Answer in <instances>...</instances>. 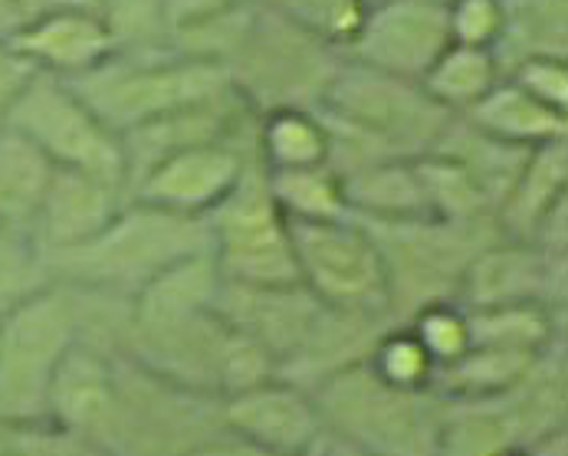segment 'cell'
Wrapping results in <instances>:
<instances>
[{
	"label": "cell",
	"instance_id": "d4e9b609",
	"mask_svg": "<svg viewBox=\"0 0 568 456\" xmlns=\"http://www.w3.org/2000/svg\"><path fill=\"white\" fill-rule=\"evenodd\" d=\"M410 335L424 345V352L430 355V362L437 368L457 362L467 348H470V322H467V308L460 303H430L417 308L405 322Z\"/></svg>",
	"mask_w": 568,
	"mask_h": 456
},
{
	"label": "cell",
	"instance_id": "5b68a950",
	"mask_svg": "<svg viewBox=\"0 0 568 456\" xmlns=\"http://www.w3.org/2000/svg\"><path fill=\"white\" fill-rule=\"evenodd\" d=\"M211 260L224 283L273 290L300 283L290 221L280 211L266 168L253 158L231 194L207 214Z\"/></svg>",
	"mask_w": 568,
	"mask_h": 456
},
{
	"label": "cell",
	"instance_id": "d6a6232c",
	"mask_svg": "<svg viewBox=\"0 0 568 456\" xmlns=\"http://www.w3.org/2000/svg\"><path fill=\"white\" fill-rule=\"evenodd\" d=\"M99 3H102V0H37V10L63 7V10H89V13H99ZM37 10H33V13H37Z\"/></svg>",
	"mask_w": 568,
	"mask_h": 456
},
{
	"label": "cell",
	"instance_id": "52a82bcc",
	"mask_svg": "<svg viewBox=\"0 0 568 456\" xmlns=\"http://www.w3.org/2000/svg\"><path fill=\"white\" fill-rule=\"evenodd\" d=\"M7 129L43 154L50 168L89 171L119 188L129 181L122 139L82 102L67 79L37 70L13 102Z\"/></svg>",
	"mask_w": 568,
	"mask_h": 456
},
{
	"label": "cell",
	"instance_id": "8992f818",
	"mask_svg": "<svg viewBox=\"0 0 568 456\" xmlns=\"http://www.w3.org/2000/svg\"><path fill=\"white\" fill-rule=\"evenodd\" d=\"M300 286L335 312L395 322L388 266L375 236L358 217L290 221Z\"/></svg>",
	"mask_w": 568,
	"mask_h": 456
},
{
	"label": "cell",
	"instance_id": "f546056e",
	"mask_svg": "<svg viewBox=\"0 0 568 456\" xmlns=\"http://www.w3.org/2000/svg\"><path fill=\"white\" fill-rule=\"evenodd\" d=\"M33 77H37V67L23 53H17L10 40H0V132L7 129V115L13 102L20 99V92Z\"/></svg>",
	"mask_w": 568,
	"mask_h": 456
},
{
	"label": "cell",
	"instance_id": "d590c367",
	"mask_svg": "<svg viewBox=\"0 0 568 456\" xmlns=\"http://www.w3.org/2000/svg\"><path fill=\"white\" fill-rule=\"evenodd\" d=\"M323 447H325V444H320V447H316V450H313L310 456H323Z\"/></svg>",
	"mask_w": 568,
	"mask_h": 456
},
{
	"label": "cell",
	"instance_id": "8d00e7d4",
	"mask_svg": "<svg viewBox=\"0 0 568 456\" xmlns=\"http://www.w3.org/2000/svg\"><path fill=\"white\" fill-rule=\"evenodd\" d=\"M444 3H447V0H444Z\"/></svg>",
	"mask_w": 568,
	"mask_h": 456
},
{
	"label": "cell",
	"instance_id": "9c48e42d",
	"mask_svg": "<svg viewBox=\"0 0 568 456\" xmlns=\"http://www.w3.org/2000/svg\"><path fill=\"white\" fill-rule=\"evenodd\" d=\"M256 154H246L241 142H197L168 152L149 164L132 184L129 197L191 217H207L241 181Z\"/></svg>",
	"mask_w": 568,
	"mask_h": 456
},
{
	"label": "cell",
	"instance_id": "ba28073f",
	"mask_svg": "<svg viewBox=\"0 0 568 456\" xmlns=\"http://www.w3.org/2000/svg\"><path fill=\"white\" fill-rule=\"evenodd\" d=\"M447 47L444 0H372L358 33L342 53L348 63L420 82Z\"/></svg>",
	"mask_w": 568,
	"mask_h": 456
},
{
	"label": "cell",
	"instance_id": "9a60e30c",
	"mask_svg": "<svg viewBox=\"0 0 568 456\" xmlns=\"http://www.w3.org/2000/svg\"><path fill=\"white\" fill-rule=\"evenodd\" d=\"M568 197V149L566 139L529 149L513 184L496 204V227L509 240H532L552 207Z\"/></svg>",
	"mask_w": 568,
	"mask_h": 456
},
{
	"label": "cell",
	"instance_id": "d6986e66",
	"mask_svg": "<svg viewBox=\"0 0 568 456\" xmlns=\"http://www.w3.org/2000/svg\"><path fill=\"white\" fill-rule=\"evenodd\" d=\"M467 322H470V345L546 352L562 342V312L549 305L516 303L467 308Z\"/></svg>",
	"mask_w": 568,
	"mask_h": 456
},
{
	"label": "cell",
	"instance_id": "ffe728a7",
	"mask_svg": "<svg viewBox=\"0 0 568 456\" xmlns=\"http://www.w3.org/2000/svg\"><path fill=\"white\" fill-rule=\"evenodd\" d=\"M499 79H503V67L493 50L450 43L420 77V89L450 115H464Z\"/></svg>",
	"mask_w": 568,
	"mask_h": 456
},
{
	"label": "cell",
	"instance_id": "83f0119b",
	"mask_svg": "<svg viewBox=\"0 0 568 456\" xmlns=\"http://www.w3.org/2000/svg\"><path fill=\"white\" fill-rule=\"evenodd\" d=\"M519 89H526L532 99L546 102L549 109L568 112V60L566 57H552V53H539V57H523L516 60L506 73Z\"/></svg>",
	"mask_w": 568,
	"mask_h": 456
},
{
	"label": "cell",
	"instance_id": "4fadbf2b",
	"mask_svg": "<svg viewBox=\"0 0 568 456\" xmlns=\"http://www.w3.org/2000/svg\"><path fill=\"white\" fill-rule=\"evenodd\" d=\"M7 40L40 73L60 79L82 77L115 53V40L99 13L63 7L30 13Z\"/></svg>",
	"mask_w": 568,
	"mask_h": 456
},
{
	"label": "cell",
	"instance_id": "ac0fdd59",
	"mask_svg": "<svg viewBox=\"0 0 568 456\" xmlns=\"http://www.w3.org/2000/svg\"><path fill=\"white\" fill-rule=\"evenodd\" d=\"M256 161L266 171H293L325 164L332 154V139L323 115L306 105L266 109L256 125Z\"/></svg>",
	"mask_w": 568,
	"mask_h": 456
},
{
	"label": "cell",
	"instance_id": "f1b7e54d",
	"mask_svg": "<svg viewBox=\"0 0 568 456\" xmlns=\"http://www.w3.org/2000/svg\"><path fill=\"white\" fill-rule=\"evenodd\" d=\"M250 0H164V20H168V40L178 33H187L194 27H204Z\"/></svg>",
	"mask_w": 568,
	"mask_h": 456
},
{
	"label": "cell",
	"instance_id": "7c38bea8",
	"mask_svg": "<svg viewBox=\"0 0 568 456\" xmlns=\"http://www.w3.org/2000/svg\"><path fill=\"white\" fill-rule=\"evenodd\" d=\"M129 201L125 188L95 178L89 171L50 168L37 211L27 224V233L40 246V253H57L80 246L105 227L122 204Z\"/></svg>",
	"mask_w": 568,
	"mask_h": 456
},
{
	"label": "cell",
	"instance_id": "603a6c76",
	"mask_svg": "<svg viewBox=\"0 0 568 456\" xmlns=\"http://www.w3.org/2000/svg\"><path fill=\"white\" fill-rule=\"evenodd\" d=\"M365 365L372 368L375 378L385 381L388 387H398V391H427L437 375V365L430 362V355L410 335L407 325H388L375 338Z\"/></svg>",
	"mask_w": 568,
	"mask_h": 456
},
{
	"label": "cell",
	"instance_id": "277c9868",
	"mask_svg": "<svg viewBox=\"0 0 568 456\" xmlns=\"http://www.w3.org/2000/svg\"><path fill=\"white\" fill-rule=\"evenodd\" d=\"M80 342L77 293L47 283L0 315V427H47V394Z\"/></svg>",
	"mask_w": 568,
	"mask_h": 456
},
{
	"label": "cell",
	"instance_id": "836d02e7",
	"mask_svg": "<svg viewBox=\"0 0 568 456\" xmlns=\"http://www.w3.org/2000/svg\"><path fill=\"white\" fill-rule=\"evenodd\" d=\"M323 456H365V454H358V450H352V447H345V444H338V440H328V437H325Z\"/></svg>",
	"mask_w": 568,
	"mask_h": 456
},
{
	"label": "cell",
	"instance_id": "44dd1931",
	"mask_svg": "<svg viewBox=\"0 0 568 456\" xmlns=\"http://www.w3.org/2000/svg\"><path fill=\"white\" fill-rule=\"evenodd\" d=\"M266 181L286 221L348 217L342 174L328 161L313 168H293V171H266Z\"/></svg>",
	"mask_w": 568,
	"mask_h": 456
},
{
	"label": "cell",
	"instance_id": "7402d4cb",
	"mask_svg": "<svg viewBox=\"0 0 568 456\" xmlns=\"http://www.w3.org/2000/svg\"><path fill=\"white\" fill-rule=\"evenodd\" d=\"M50 178V161L27 145L10 129L0 132V224L27 227L43 184Z\"/></svg>",
	"mask_w": 568,
	"mask_h": 456
},
{
	"label": "cell",
	"instance_id": "6da1fadb",
	"mask_svg": "<svg viewBox=\"0 0 568 456\" xmlns=\"http://www.w3.org/2000/svg\"><path fill=\"white\" fill-rule=\"evenodd\" d=\"M201 253H211L207 217L174 214L129 197L92 240L43 253V266L50 283L132 300L164 270Z\"/></svg>",
	"mask_w": 568,
	"mask_h": 456
},
{
	"label": "cell",
	"instance_id": "30bf717a",
	"mask_svg": "<svg viewBox=\"0 0 568 456\" xmlns=\"http://www.w3.org/2000/svg\"><path fill=\"white\" fill-rule=\"evenodd\" d=\"M221 427L246 444L283 456H310L325 444V424L313 391L266 378L221 397Z\"/></svg>",
	"mask_w": 568,
	"mask_h": 456
},
{
	"label": "cell",
	"instance_id": "7a4b0ae2",
	"mask_svg": "<svg viewBox=\"0 0 568 456\" xmlns=\"http://www.w3.org/2000/svg\"><path fill=\"white\" fill-rule=\"evenodd\" d=\"M67 82L119 139L171 112L191 109L234 89L227 67L181 53L171 43L115 50L95 70Z\"/></svg>",
	"mask_w": 568,
	"mask_h": 456
},
{
	"label": "cell",
	"instance_id": "e0dca14e",
	"mask_svg": "<svg viewBox=\"0 0 568 456\" xmlns=\"http://www.w3.org/2000/svg\"><path fill=\"white\" fill-rule=\"evenodd\" d=\"M342 191L352 217L410 221L434 217L414 158H378L342 171Z\"/></svg>",
	"mask_w": 568,
	"mask_h": 456
},
{
	"label": "cell",
	"instance_id": "e575fe53",
	"mask_svg": "<svg viewBox=\"0 0 568 456\" xmlns=\"http://www.w3.org/2000/svg\"><path fill=\"white\" fill-rule=\"evenodd\" d=\"M20 3H23V13H27V17H30V13L37 10V0H20Z\"/></svg>",
	"mask_w": 568,
	"mask_h": 456
},
{
	"label": "cell",
	"instance_id": "5bb4252c",
	"mask_svg": "<svg viewBox=\"0 0 568 456\" xmlns=\"http://www.w3.org/2000/svg\"><path fill=\"white\" fill-rule=\"evenodd\" d=\"M115 358L119 352L77 342L60 362L50 394H47V427L80 440H92L115 391Z\"/></svg>",
	"mask_w": 568,
	"mask_h": 456
},
{
	"label": "cell",
	"instance_id": "2e32d148",
	"mask_svg": "<svg viewBox=\"0 0 568 456\" xmlns=\"http://www.w3.org/2000/svg\"><path fill=\"white\" fill-rule=\"evenodd\" d=\"M460 119H467L477 132H484L493 142L526 149V152L568 139V112L549 109L546 102L532 99L526 89H519L506 77Z\"/></svg>",
	"mask_w": 568,
	"mask_h": 456
},
{
	"label": "cell",
	"instance_id": "4dcf8cb0",
	"mask_svg": "<svg viewBox=\"0 0 568 456\" xmlns=\"http://www.w3.org/2000/svg\"><path fill=\"white\" fill-rule=\"evenodd\" d=\"M187 456H283V454L263 450V447H256V444H246V440H241V437H234V434L221 430V434L207 437L204 444H197V447H194Z\"/></svg>",
	"mask_w": 568,
	"mask_h": 456
},
{
	"label": "cell",
	"instance_id": "1f68e13d",
	"mask_svg": "<svg viewBox=\"0 0 568 456\" xmlns=\"http://www.w3.org/2000/svg\"><path fill=\"white\" fill-rule=\"evenodd\" d=\"M27 20L20 0H0V40H7L20 23Z\"/></svg>",
	"mask_w": 568,
	"mask_h": 456
},
{
	"label": "cell",
	"instance_id": "cb8c5ba5",
	"mask_svg": "<svg viewBox=\"0 0 568 456\" xmlns=\"http://www.w3.org/2000/svg\"><path fill=\"white\" fill-rule=\"evenodd\" d=\"M50 283L43 253L27 227L0 224V315Z\"/></svg>",
	"mask_w": 568,
	"mask_h": 456
},
{
	"label": "cell",
	"instance_id": "484cf974",
	"mask_svg": "<svg viewBox=\"0 0 568 456\" xmlns=\"http://www.w3.org/2000/svg\"><path fill=\"white\" fill-rule=\"evenodd\" d=\"M99 17L112 33L115 50H145L168 43L164 0H102Z\"/></svg>",
	"mask_w": 568,
	"mask_h": 456
},
{
	"label": "cell",
	"instance_id": "3957f363",
	"mask_svg": "<svg viewBox=\"0 0 568 456\" xmlns=\"http://www.w3.org/2000/svg\"><path fill=\"white\" fill-rule=\"evenodd\" d=\"M325 437L365 456H440L444 397L398 391L355 362L313 387Z\"/></svg>",
	"mask_w": 568,
	"mask_h": 456
},
{
	"label": "cell",
	"instance_id": "4316f807",
	"mask_svg": "<svg viewBox=\"0 0 568 456\" xmlns=\"http://www.w3.org/2000/svg\"><path fill=\"white\" fill-rule=\"evenodd\" d=\"M506 27L503 0H447V30L450 43L496 50Z\"/></svg>",
	"mask_w": 568,
	"mask_h": 456
},
{
	"label": "cell",
	"instance_id": "8fae6325",
	"mask_svg": "<svg viewBox=\"0 0 568 456\" xmlns=\"http://www.w3.org/2000/svg\"><path fill=\"white\" fill-rule=\"evenodd\" d=\"M464 308L536 303L559 308L566 305V256L536 246L532 240L499 236L480 250L457 290Z\"/></svg>",
	"mask_w": 568,
	"mask_h": 456
}]
</instances>
